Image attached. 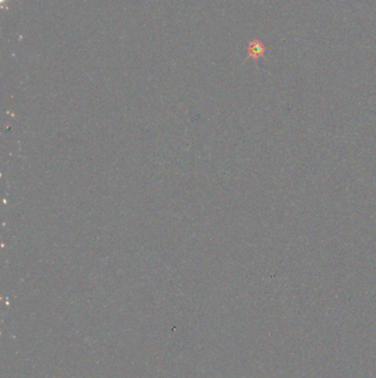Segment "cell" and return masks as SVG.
<instances>
[{
  "label": "cell",
  "instance_id": "obj_1",
  "mask_svg": "<svg viewBox=\"0 0 376 378\" xmlns=\"http://www.w3.org/2000/svg\"><path fill=\"white\" fill-rule=\"evenodd\" d=\"M247 58L253 59V60L257 61L258 59L263 58L266 53V46L258 39H254L253 41L250 42L249 50H247Z\"/></svg>",
  "mask_w": 376,
  "mask_h": 378
}]
</instances>
